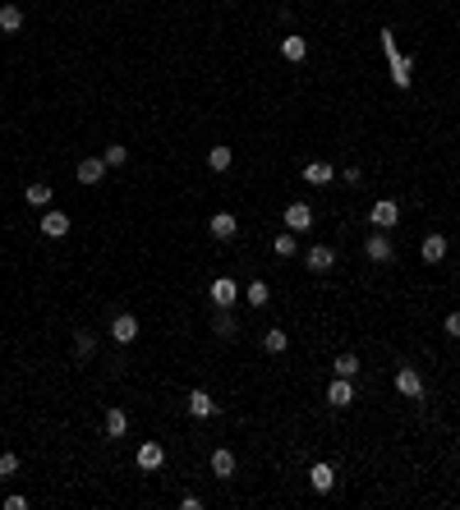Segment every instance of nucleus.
Wrapping results in <instances>:
<instances>
[{"mask_svg":"<svg viewBox=\"0 0 460 510\" xmlns=\"http://www.w3.org/2000/svg\"><path fill=\"white\" fill-rule=\"evenodd\" d=\"M212 331H217V336H235V331H240L235 313L230 308H217V313H212Z\"/></svg>","mask_w":460,"mask_h":510,"instance_id":"20","label":"nucleus"},{"mask_svg":"<svg viewBox=\"0 0 460 510\" xmlns=\"http://www.w3.org/2000/svg\"><path fill=\"white\" fill-rule=\"evenodd\" d=\"M0 28H5V33H18V28H23V9L5 5V9H0Z\"/></svg>","mask_w":460,"mask_h":510,"instance_id":"25","label":"nucleus"},{"mask_svg":"<svg viewBox=\"0 0 460 510\" xmlns=\"http://www.w3.org/2000/svg\"><path fill=\"white\" fill-rule=\"evenodd\" d=\"M74 354H78V359H92V354H97V340L87 336V331H78V336H74Z\"/></svg>","mask_w":460,"mask_h":510,"instance_id":"28","label":"nucleus"},{"mask_svg":"<svg viewBox=\"0 0 460 510\" xmlns=\"http://www.w3.org/2000/svg\"><path fill=\"white\" fill-rule=\"evenodd\" d=\"M124 433H129V414H124L120 405L106 409V437H124Z\"/></svg>","mask_w":460,"mask_h":510,"instance_id":"19","label":"nucleus"},{"mask_svg":"<svg viewBox=\"0 0 460 510\" xmlns=\"http://www.w3.org/2000/svg\"><path fill=\"white\" fill-rule=\"evenodd\" d=\"M364 253H368V258H373V262H391V258H396V249H391V239H387V230H373V234H368V244H364Z\"/></svg>","mask_w":460,"mask_h":510,"instance_id":"10","label":"nucleus"},{"mask_svg":"<svg viewBox=\"0 0 460 510\" xmlns=\"http://www.w3.org/2000/svg\"><path fill=\"white\" fill-rule=\"evenodd\" d=\"M102 161H106V166H124V161H129V147H120V143H115V147H106V152H102Z\"/></svg>","mask_w":460,"mask_h":510,"instance_id":"30","label":"nucleus"},{"mask_svg":"<svg viewBox=\"0 0 460 510\" xmlns=\"http://www.w3.org/2000/svg\"><path fill=\"white\" fill-rule=\"evenodd\" d=\"M5 510H28V497H5Z\"/></svg>","mask_w":460,"mask_h":510,"instance_id":"33","label":"nucleus"},{"mask_svg":"<svg viewBox=\"0 0 460 510\" xmlns=\"http://www.w3.org/2000/svg\"><path fill=\"white\" fill-rule=\"evenodd\" d=\"M419 258H424L428 267H437V262L446 258V239H442V234H428V239H424V249H419Z\"/></svg>","mask_w":460,"mask_h":510,"instance_id":"15","label":"nucleus"},{"mask_svg":"<svg viewBox=\"0 0 460 510\" xmlns=\"http://www.w3.org/2000/svg\"><path fill=\"white\" fill-rule=\"evenodd\" d=\"M42 234H46V239H65V234H70V217L55 212V207H46L42 212Z\"/></svg>","mask_w":460,"mask_h":510,"instance_id":"9","label":"nucleus"},{"mask_svg":"<svg viewBox=\"0 0 460 510\" xmlns=\"http://www.w3.org/2000/svg\"><path fill=\"white\" fill-rule=\"evenodd\" d=\"M383 46L391 55V78H396V87H410V60L396 51V42H391V33H383Z\"/></svg>","mask_w":460,"mask_h":510,"instance_id":"6","label":"nucleus"},{"mask_svg":"<svg viewBox=\"0 0 460 510\" xmlns=\"http://www.w3.org/2000/svg\"><path fill=\"white\" fill-rule=\"evenodd\" d=\"M327 405H336V409L355 405V386H350V377H331V386H327Z\"/></svg>","mask_w":460,"mask_h":510,"instance_id":"11","label":"nucleus"},{"mask_svg":"<svg viewBox=\"0 0 460 510\" xmlns=\"http://www.w3.org/2000/svg\"><path fill=\"white\" fill-rule=\"evenodd\" d=\"M281 55H286V60H304V55H309V42H304V37H281Z\"/></svg>","mask_w":460,"mask_h":510,"instance_id":"21","label":"nucleus"},{"mask_svg":"<svg viewBox=\"0 0 460 510\" xmlns=\"http://www.w3.org/2000/svg\"><path fill=\"white\" fill-rule=\"evenodd\" d=\"M262 349H267V354H286L290 336H286V331H267V336H262Z\"/></svg>","mask_w":460,"mask_h":510,"instance_id":"24","label":"nucleus"},{"mask_svg":"<svg viewBox=\"0 0 460 510\" xmlns=\"http://www.w3.org/2000/svg\"><path fill=\"white\" fill-rule=\"evenodd\" d=\"M309 487H313V492H331V487H336V469H331L327 460L309 465Z\"/></svg>","mask_w":460,"mask_h":510,"instance_id":"8","label":"nucleus"},{"mask_svg":"<svg viewBox=\"0 0 460 510\" xmlns=\"http://www.w3.org/2000/svg\"><path fill=\"white\" fill-rule=\"evenodd\" d=\"M368 217H373V225H378V230H391V225H396V217H400V207H396L391 198H378Z\"/></svg>","mask_w":460,"mask_h":510,"instance_id":"12","label":"nucleus"},{"mask_svg":"<svg viewBox=\"0 0 460 510\" xmlns=\"http://www.w3.org/2000/svg\"><path fill=\"white\" fill-rule=\"evenodd\" d=\"M189 414L193 418H212L217 414V400H212L208 391H189Z\"/></svg>","mask_w":460,"mask_h":510,"instance_id":"16","label":"nucleus"},{"mask_svg":"<svg viewBox=\"0 0 460 510\" xmlns=\"http://www.w3.org/2000/svg\"><path fill=\"white\" fill-rule=\"evenodd\" d=\"M102 175H106L102 156H83V161H78V184H102Z\"/></svg>","mask_w":460,"mask_h":510,"instance_id":"13","label":"nucleus"},{"mask_svg":"<svg viewBox=\"0 0 460 510\" xmlns=\"http://www.w3.org/2000/svg\"><path fill=\"white\" fill-rule=\"evenodd\" d=\"M244 299L253 303V308H267V299H272V290H267V281H253L249 290H244Z\"/></svg>","mask_w":460,"mask_h":510,"instance_id":"26","label":"nucleus"},{"mask_svg":"<svg viewBox=\"0 0 460 510\" xmlns=\"http://www.w3.org/2000/svg\"><path fill=\"white\" fill-rule=\"evenodd\" d=\"M111 340L115 345H134V340H139V318H134V313H120V318L111 322Z\"/></svg>","mask_w":460,"mask_h":510,"instance_id":"5","label":"nucleus"},{"mask_svg":"<svg viewBox=\"0 0 460 510\" xmlns=\"http://www.w3.org/2000/svg\"><path fill=\"white\" fill-rule=\"evenodd\" d=\"M212 474H217V478H230V474H235V450H230V446H217V450H212Z\"/></svg>","mask_w":460,"mask_h":510,"instance_id":"17","label":"nucleus"},{"mask_svg":"<svg viewBox=\"0 0 460 510\" xmlns=\"http://www.w3.org/2000/svg\"><path fill=\"white\" fill-rule=\"evenodd\" d=\"M161 465H166V446H161V441H143V446H139V469H143V474H156Z\"/></svg>","mask_w":460,"mask_h":510,"instance_id":"7","label":"nucleus"},{"mask_svg":"<svg viewBox=\"0 0 460 510\" xmlns=\"http://www.w3.org/2000/svg\"><path fill=\"white\" fill-rule=\"evenodd\" d=\"M442 331H446V336H451V340H460V308H456V313H446Z\"/></svg>","mask_w":460,"mask_h":510,"instance_id":"32","label":"nucleus"},{"mask_svg":"<svg viewBox=\"0 0 460 510\" xmlns=\"http://www.w3.org/2000/svg\"><path fill=\"white\" fill-rule=\"evenodd\" d=\"M331 175H336V170H331L327 161H309V166H304V184H318V189H327Z\"/></svg>","mask_w":460,"mask_h":510,"instance_id":"18","label":"nucleus"},{"mask_svg":"<svg viewBox=\"0 0 460 510\" xmlns=\"http://www.w3.org/2000/svg\"><path fill=\"white\" fill-rule=\"evenodd\" d=\"M208 230H212V239H235V230H240V221H235L230 212H217V217L208 221Z\"/></svg>","mask_w":460,"mask_h":510,"instance_id":"14","label":"nucleus"},{"mask_svg":"<svg viewBox=\"0 0 460 510\" xmlns=\"http://www.w3.org/2000/svg\"><path fill=\"white\" fill-rule=\"evenodd\" d=\"M9 474H18V455H14V450L0 455V478H9Z\"/></svg>","mask_w":460,"mask_h":510,"instance_id":"31","label":"nucleus"},{"mask_svg":"<svg viewBox=\"0 0 460 510\" xmlns=\"http://www.w3.org/2000/svg\"><path fill=\"white\" fill-rule=\"evenodd\" d=\"M23 198L33 202V207H51V184H28Z\"/></svg>","mask_w":460,"mask_h":510,"instance_id":"23","label":"nucleus"},{"mask_svg":"<svg viewBox=\"0 0 460 510\" xmlns=\"http://www.w3.org/2000/svg\"><path fill=\"white\" fill-rule=\"evenodd\" d=\"M396 391L405 400H424V377H419V368H396Z\"/></svg>","mask_w":460,"mask_h":510,"instance_id":"4","label":"nucleus"},{"mask_svg":"<svg viewBox=\"0 0 460 510\" xmlns=\"http://www.w3.org/2000/svg\"><path fill=\"white\" fill-rule=\"evenodd\" d=\"M208 166H212V170H230V147H212Z\"/></svg>","mask_w":460,"mask_h":510,"instance_id":"29","label":"nucleus"},{"mask_svg":"<svg viewBox=\"0 0 460 510\" xmlns=\"http://www.w3.org/2000/svg\"><path fill=\"white\" fill-rule=\"evenodd\" d=\"M331 368H336V377H355V372H359V354H336V364H331Z\"/></svg>","mask_w":460,"mask_h":510,"instance_id":"27","label":"nucleus"},{"mask_svg":"<svg viewBox=\"0 0 460 510\" xmlns=\"http://www.w3.org/2000/svg\"><path fill=\"white\" fill-rule=\"evenodd\" d=\"M304 267L313 271V276H327V271L336 267V249H327V244H313V249H304Z\"/></svg>","mask_w":460,"mask_h":510,"instance_id":"1","label":"nucleus"},{"mask_svg":"<svg viewBox=\"0 0 460 510\" xmlns=\"http://www.w3.org/2000/svg\"><path fill=\"white\" fill-rule=\"evenodd\" d=\"M208 294H212V308H235V299H240L244 290L235 286L230 276H217V281H212V290H208Z\"/></svg>","mask_w":460,"mask_h":510,"instance_id":"3","label":"nucleus"},{"mask_svg":"<svg viewBox=\"0 0 460 510\" xmlns=\"http://www.w3.org/2000/svg\"><path fill=\"white\" fill-rule=\"evenodd\" d=\"M281 221H286V230L304 234V230H313V207L309 202H290V207L281 212Z\"/></svg>","mask_w":460,"mask_h":510,"instance_id":"2","label":"nucleus"},{"mask_svg":"<svg viewBox=\"0 0 460 510\" xmlns=\"http://www.w3.org/2000/svg\"><path fill=\"white\" fill-rule=\"evenodd\" d=\"M272 249H277V258H295V253H299V239H295V230L277 234V239H272Z\"/></svg>","mask_w":460,"mask_h":510,"instance_id":"22","label":"nucleus"}]
</instances>
